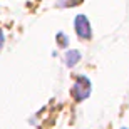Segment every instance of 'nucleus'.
Returning a JSON list of instances; mask_svg holds the SVG:
<instances>
[{
	"instance_id": "423d86ee",
	"label": "nucleus",
	"mask_w": 129,
	"mask_h": 129,
	"mask_svg": "<svg viewBox=\"0 0 129 129\" xmlns=\"http://www.w3.org/2000/svg\"><path fill=\"white\" fill-rule=\"evenodd\" d=\"M4 44H5V35H4V32H2V29H0V50L4 47Z\"/></svg>"
},
{
	"instance_id": "7ed1b4c3",
	"label": "nucleus",
	"mask_w": 129,
	"mask_h": 129,
	"mask_svg": "<svg viewBox=\"0 0 129 129\" xmlns=\"http://www.w3.org/2000/svg\"><path fill=\"white\" fill-rule=\"evenodd\" d=\"M81 59H82V54L79 52V50H76V49H71V50H67V52H66V55H64L66 66L69 67V69L76 67L77 64L81 62Z\"/></svg>"
},
{
	"instance_id": "39448f33",
	"label": "nucleus",
	"mask_w": 129,
	"mask_h": 129,
	"mask_svg": "<svg viewBox=\"0 0 129 129\" xmlns=\"http://www.w3.org/2000/svg\"><path fill=\"white\" fill-rule=\"evenodd\" d=\"M55 39H57L59 40V47H67V45H69V42H67V35L64 32H59L57 35H55Z\"/></svg>"
},
{
	"instance_id": "f257e3e1",
	"label": "nucleus",
	"mask_w": 129,
	"mask_h": 129,
	"mask_svg": "<svg viewBox=\"0 0 129 129\" xmlns=\"http://www.w3.org/2000/svg\"><path fill=\"white\" fill-rule=\"evenodd\" d=\"M91 89H92L91 81H89L86 76H77L74 86L71 87V96H72V99L76 101V102H82L84 99L89 97Z\"/></svg>"
},
{
	"instance_id": "f03ea898",
	"label": "nucleus",
	"mask_w": 129,
	"mask_h": 129,
	"mask_svg": "<svg viewBox=\"0 0 129 129\" xmlns=\"http://www.w3.org/2000/svg\"><path fill=\"white\" fill-rule=\"evenodd\" d=\"M74 29H76L77 37L81 40H91L92 39V29L86 15H77L74 20Z\"/></svg>"
},
{
	"instance_id": "20e7f679",
	"label": "nucleus",
	"mask_w": 129,
	"mask_h": 129,
	"mask_svg": "<svg viewBox=\"0 0 129 129\" xmlns=\"http://www.w3.org/2000/svg\"><path fill=\"white\" fill-rule=\"evenodd\" d=\"M79 4H82V0H59L57 7L59 9H71V7H76Z\"/></svg>"
},
{
	"instance_id": "0eeeda50",
	"label": "nucleus",
	"mask_w": 129,
	"mask_h": 129,
	"mask_svg": "<svg viewBox=\"0 0 129 129\" xmlns=\"http://www.w3.org/2000/svg\"><path fill=\"white\" fill-rule=\"evenodd\" d=\"M121 129H127V127H121Z\"/></svg>"
}]
</instances>
